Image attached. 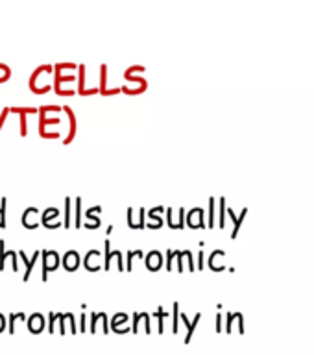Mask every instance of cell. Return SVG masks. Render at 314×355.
Returning <instances> with one entry per match:
<instances>
[{
	"label": "cell",
	"mask_w": 314,
	"mask_h": 355,
	"mask_svg": "<svg viewBox=\"0 0 314 355\" xmlns=\"http://www.w3.org/2000/svg\"><path fill=\"white\" fill-rule=\"evenodd\" d=\"M54 72V67L52 65H41V67H35L34 70H32V74H30V80H28V89L34 95H45V93H48L50 89H54V87L50 85V83H46L45 87H39V78L45 74H52Z\"/></svg>",
	"instance_id": "1"
},
{
	"label": "cell",
	"mask_w": 314,
	"mask_h": 355,
	"mask_svg": "<svg viewBox=\"0 0 314 355\" xmlns=\"http://www.w3.org/2000/svg\"><path fill=\"white\" fill-rule=\"evenodd\" d=\"M41 261H43V267H41V281L48 280V274L50 272H56L59 263H61V257L56 250H41Z\"/></svg>",
	"instance_id": "2"
},
{
	"label": "cell",
	"mask_w": 314,
	"mask_h": 355,
	"mask_svg": "<svg viewBox=\"0 0 314 355\" xmlns=\"http://www.w3.org/2000/svg\"><path fill=\"white\" fill-rule=\"evenodd\" d=\"M12 113L19 117V135L26 137L28 135V117L30 115L39 113V108H32V106H13Z\"/></svg>",
	"instance_id": "3"
},
{
	"label": "cell",
	"mask_w": 314,
	"mask_h": 355,
	"mask_svg": "<svg viewBox=\"0 0 314 355\" xmlns=\"http://www.w3.org/2000/svg\"><path fill=\"white\" fill-rule=\"evenodd\" d=\"M41 217H43V213H41L37 207L30 206L24 209L23 217H21V224H23V228L26 229H35V228H39Z\"/></svg>",
	"instance_id": "4"
},
{
	"label": "cell",
	"mask_w": 314,
	"mask_h": 355,
	"mask_svg": "<svg viewBox=\"0 0 314 355\" xmlns=\"http://www.w3.org/2000/svg\"><path fill=\"white\" fill-rule=\"evenodd\" d=\"M41 224L48 229L59 228V226H61V222H59V211H57L56 207L45 209V211H43V217H41Z\"/></svg>",
	"instance_id": "5"
},
{
	"label": "cell",
	"mask_w": 314,
	"mask_h": 355,
	"mask_svg": "<svg viewBox=\"0 0 314 355\" xmlns=\"http://www.w3.org/2000/svg\"><path fill=\"white\" fill-rule=\"evenodd\" d=\"M17 252H19V257L23 259L24 267H26V269H24V276H23V281L26 283V281L30 280V276H32V270H34V267H35V263H37V259H39L41 252L39 250H35L32 257H28V255L24 253V250H17Z\"/></svg>",
	"instance_id": "6"
},
{
	"label": "cell",
	"mask_w": 314,
	"mask_h": 355,
	"mask_svg": "<svg viewBox=\"0 0 314 355\" xmlns=\"http://www.w3.org/2000/svg\"><path fill=\"white\" fill-rule=\"evenodd\" d=\"M26 326H28V331L37 335L45 329L46 322H45V316L41 315V313H34V315L28 316V320H26Z\"/></svg>",
	"instance_id": "7"
},
{
	"label": "cell",
	"mask_w": 314,
	"mask_h": 355,
	"mask_svg": "<svg viewBox=\"0 0 314 355\" xmlns=\"http://www.w3.org/2000/svg\"><path fill=\"white\" fill-rule=\"evenodd\" d=\"M78 264H80V255L76 250H69V252H65V255L61 257V267L65 270H69V272H74L78 269Z\"/></svg>",
	"instance_id": "8"
},
{
	"label": "cell",
	"mask_w": 314,
	"mask_h": 355,
	"mask_svg": "<svg viewBox=\"0 0 314 355\" xmlns=\"http://www.w3.org/2000/svg\"><path fill=\"white\" fill-rule=\"evenodd\" d=\"M63 111H65L67 117H69V135L63 139V144H69V143H72V139H74V135H76V115L69 106H63Z\"/></svg>",
	"instance_id": "9"
},
{
	"label": "cell",
	"mask_w": 314,
	"mask_h": 355,
	"mask_svg": "<svg viewBox=\"0 0 314 355\" xmlns=\"http://www.w3.org/2000/svg\"><path fill=\"white\" fill-rule=\"evenodd\" d=\"M19 320H23V322L28 320V316H26L24 311H13V313H10V324H8V327H10V335L15 333V324H17Z\"/></svg>",
	"instance_id": "10"
},
{
	"label": "cell",
	"mask_w": 314,
	"mask_h": 355,
	"mask_svg": "<svg viewBox=\"0 0 314 355\" xmlns=\"http://www.w3.org/2000/svg\"><path fill=\"white\" fill-rule=\"evenodd\" d=\"M83 264H85L87 270H96L98 269V252L96 250H91L87 253L85 259H83Z\"/></svg>",
	"instance_id": "11"
},
{
	"label": "cell",
	"mask_w": 314,
	"mask_h": 355,
	"mask_svg": "<svg viewBox=\"0 0 314 355\" xmlns=\"http://www.w3.org/2000/svg\"><path fill=\"white\" fill-rule=\"evenodd\" d=\"M8 259H10V255H8L6 242H4V239H0V272H4V270H6Z\"/></svg>",
	"instance_id": "12"
},
{
	"label": "cell",
	"mask_w": 314,
	"mask_h": 355,
	"mask_svg": "<svg viewBox=\"0 0 314 355\" xmlns=\"http://www.w3.org/2000/svg\"><path fill=\"white\" fill-rule=\"evenodd\" d=\"M6 211H8V198L4 196L0 200V229L6 228Z\"/></svg>",
	"instance_id": "13"
},
{
	"label": "cell",
	"mask_w": 314,
	"mask_h": 355,
	"mask_svg": "<svg viewBox=\"0 0 314 355\" xmlns=\"http://www.w3.org/2000/svg\"><path fill=\"white\" fill-rule=\"evenodd\" d=\"M12 78V67L6 63H0V83H4Z\"/></svg>",
	"instance_id": "14"
},
{
	"label": "cell",
	"mask_w": 314,
	"mask_h": 355,
	"mask_svg": "<svg viewBox=\"0 0 314 355\" xmlns=\"http://www.w3.org/2000/svg\"><path fill=\"white\" fill-rule=\"evenodd\" d=\"M63 226H65V228L70 226V198H65V218H63Z\"/></svg>",
	"instance_id": "15"
},
{
	"label": "cell",
	"mask_w": 314,
	"mask_h": 355,
	"mask_svg": "<svg viewBox=\"0 0 314 355\" xmlns=\"http://www.w3.org/2000/svg\"><path fill=\"white\" fill-rule=\"evenodd\" d=\"M81 226V198H76V228Z\"/></svg>",
	"instance_id": "16"
},
{
	"label": "cell",
	"mask_w": 314,
	"mask_h": 355,
	"mask_svg": "<svg viewBox=\"0 0 314 355\" xmlns=\"http://www.w3.org/2000/svg\"><path fill=\"white\" fill-rule=\"evenodd\" d=\"M10 113H12V108H4L2 111H0V132H2V128H4V124H6V119Z\"/></svg>",
	"instance_id": "17"
},
{
	"label": "cell",
	"mask_w": 314,
	"mask_h": 355,
	"mask_svg": "<svg viewBox=\"0 0 314 355\" xmlns=\"http://www.w3.org/2000/svg\"><path fill=\"white\" fill-rule=\"evenodd\" d=\"M8 327V322H6V316L2 315V313H0V333L4 331V329H6Z\"/></svg>",
	"instance_id": "18"
}]
</instances>
